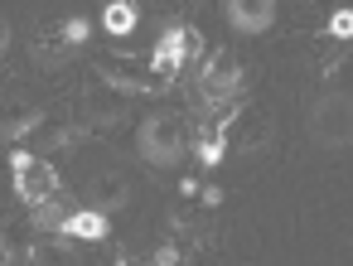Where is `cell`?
Returning <instances> with one entry per match:
<instances>
[{
    "label": "cell",
    "instance_id": "cell-11",
    "mask_svg": "<svg viewBox=\"0 0 353 266\" xmlns=\"http://www.w3.org/2000/svg\"><path fill=\"white\" fill-rule=\"evenodd\" d=\"M126 116H131V97H121L112 88H102V92H92L83 102V126L88 131H117Z\"/></svg>",
    "mask_w": 353,
    "mask_h": 266
},
{
    "label": "cell",
    "instance_id": "cell-20",
    "mask_svg": "<svg viewBox=\"0 0 353 266\" xmlns=\"http://www.w3.org/2000/svg\"><path fill=\"white\" fill-rule=\"evenodd\" d=\"M117 266H131V261H117Z\"/></svg>",
    "mask_w": 353,
    "mask_h": 266
},
{
    "label": "cell",
    "instance_id": "cell-8",
    "mask_svg": "<svg viewBox=\"0 0 353 266\" xmlns=\"http://www.w3.org/2000/svg\"><path fill=\"white\" fill-rule=\"evenodd\" d=\"M223 126H228V150H237V155H256L276 131L271 116L256 107H242V116H223Z\"/></svg>",
    "mask_w": 353,
    "mask_h": 266
},
{
    "label": "cell",
    "instance_id": "cell-1",
    "mask_svg": "<svg viewBox=\"0 0 353 266\" xmlns=\"http://www.w3.org/2000/svg\"><path fill=\"white\" fill-rule=\"evenodd\" d=\"M189 150H194V121L174 107H160L136 126V155L150 170H174Z\"/></svg>",
    "mask_w": 353,
    "mask_h": 266
},
{
    "label": "cell",
    "instance_id": "cell-9",
    "mask_svg": "<svg viewBox=\"0 0 353 266\" xmlns=\"http://www.w3.org/2000/svg\"><path fill=\"white\" fill-rule=\"evenodd\" d=\"M223 20L232 34H266L276 25V0H223Z\"/></svg>",
    "mask_w": 353,
    "mask_h": 266
},
{
    "label": "cell",
    "instance_id": "cell-10",
    "mask_svg": "<svg viewBox=\"0 0 353 266\" xmlns=\"http://www.w3.org/2000/svg\"><path fill=\"white\" fill-rule=\"evenodd\" d=\"M44 121V107L20 97V92H6L0 97V141H25L30 131H39Z\"/></svg>",
    "mask_w": 353,
    "mask_h": 266
},
{
    "label": "cell",
    "instance_id": "cell-5",
    "mask_svg": "<svg viewBox=\"0 0 353 266\" xmlns=\"http://www.w3.org/2000/svg\"><path fill=\"white\" fill-rule=\"evenodd\" d=\"M199 54H203V34L189 30V25H170V30L155 39V49H150L145 63H150V73H155L160 83H170V78H174L189 59H199Z\"/></svg>",
    "mask_w": 353,
    "mask_h": 266
},
{
    "label": "cell",
    "instance_id": "cell-3",
    "mask_svg": "<svg viewBox=\"0 0 353 266\" xmlns=\"http://www.w3.org/2000/svg\"><path fill=\"white\" fill-rule=\"evenodd\" d=\"M305 126H310V141L319 150L353 145V92H324V97H314Z\"/></svg>",
    "mask_w": 353,
    "mask_h": 266
},
{
    "label": "cell",
    "instance_id": "cell-14",
    "mask_svg": "<svg viewBox=\"0 0 353 266\" xmlns=\"http://www.w3.org/2000/svg\"><path fill=\"white\" fill-rule=\"evenodd\" d=\"M136 25H141V10L131 6V0H107V10H102V30H107L112 39H131V34H136Z\"/></svg>",
    "mask_w": 353,
    "mask_h": 266
},
{
    "label": "cell",
    "instance_id": "cell-16",
    "mask_svg": "<svg viewBox=\"0 0 353 266\" xmlns=\"http://www.w3.org/2000/svg\"><path fill=\"white\" fill-rule=\"evenodd\" d=\"M73 208H78V203H68L63 194H54L49 203H39V208H34V227H49V232H59V227H63V218H68Z\"/></svg>",
    "mask_w": 353,
    "mask_h": 266
},
{
    "label": "cell",
    "instance_id": "cell-12",
    "mask_svg": "<svg viewBox=\"0 0 353 266\" xmlns=\"http://www.w3.org/2000/svg\"><path fill=\"white\" fill-rule=\"evenodd\" d=\"M59 237H73V242H102L107 237V213H97V208H73L68 218H63V227H59Z\"/></svg>",
    "mask_w": 353,
    "mask_h": 266
},
{
    "label": "cell",
    "instance_id": "cell-4",
    "mask_svg": "<svg viewBox=\"0 0 353 266\" xmlns=\"http://www.w3.org/2000/svg\"><path fill=\"white\" fill-rule=\"evenodd\" d=\"M10 174H15V194L30 203V208H39V203H49L54 194H63V179H59V165L49 160V155H34V150H15L10 155Z\"/></svg>",
    "mask_w": 353,
    "mask_h": 266
},
{
    "label": "cell",
    "instance_id": "cell-7",
    "mask_svg": "<svg viewBox=\"0 0 353 266\" xmlns=\"http://www.w3.org/2000/svg\"><path fill=\"white\" fill-rule=\"evenodd\" d=\"M83 203L97 208V213H121V208L131 203V174L117 170V165L88 174V184H83Z\"/></svg>",
    "mask_w": 353,
    "mask_h": 266
},
{
    "label": "cell",
    "instance_id": "cell-15",
    "mask_svg": "<svg viewBox=\"0 0 353 266\" xmlns=\"http://www.w3.org/2000/svg\"><path fill=\"white\" fill-rule=\"evenodd\" d=\"M30 266H78V256H73V237H49V242L30 247Z\"/></svg>",
    "mask_w": 353,
    "mask_h": 266
},
{
    "label": "cell",
    "instance_id": "cell-19",
    "mask_svg": "<svg viewBox=\"0 0 353 266\" xmlns=\"http://www.w3.org/2000/svg\"><path fill=\"white\" fill-rule=\"evenodd\" d=\"M6 49H10V15L0 10V54H6Z\"/></svg>",
    "mask_w": 353,
    "mask_h": 266
},
{
    "label": "cell",
    "instance_id": "cell-6",
    "mask_svg": "<svg viewBox=\"0 0 353 266\" xmlns=\"http://www.w3.org/2000/svg\"><path fill=\"white\" fill-rule=\"evenodd\" d=\"M97 78H102V88H112V92H121V97H141V92H150V88H160V78L150 73V63L145 59H131V54H107V59H97Z\"/></svg>",
    "mask_w": 353,
    "mask_h": 266
},
{
    "label": "cell",
    "instance_id": "cell-17",
    "mask_svg": "<svg viewBox=\"0 0 353 266\" xmlns=\"http://www.w3.org/2000/svg\"><path fill=\"white\" fill-rule=\"evenodd\" d=\"M324 34H329V39H353V6H339V10L324 20Z\"/></svg>",
    "mask_w": 353,
    "mask_h": 266
},
{
    "label": "cell",
    "instance_id": "cell-2",
    "mask_svg": "<svg viewBox=\"0 0 353 266\" xmlns=\"http://www.w3.org/2000/svg\"><path fill=\"white\" fill-rule=\"evenodd\" d=\"M242 78H247L242 59H237L232 49H213V54L199 63V107H203V112L232 107V97L242 92Z\"/></svg>",
    "mask_w": 353,
    "mask_h": 266
},
{
    "label": "cell",
    "instance_id": "cell-13",
    "mask_svg": "<svg viewBox=\"0 0 353 266\" xmlns=\"http://www.w3.org/2000/svg\"><path fill=\"white\" fill-rule=\"evenodd\" d=\"M194 155H199L203 170H213V165L228 155V126H223V121H213V126H194Z\"/></svg>",
    "mask_w": 353,
    "mask_h": 266
},
{
    "label": "cell",
    "instance_id": "cell-18",
    "mask_svg": "<svg viewBox=\"0 0 353 266\" xmlns=\"http://www.w3.org/2000/svg\"><path fill=\"white\" fill-rule=\"evenodd\" d=\"M88 34H92V25H88L83 15H73V20H63V30H59V39H63L68 49H78V44H88Z\"/></svg>",
    "mask_w": 353,
    "mask_h": 266
}]
</instances>
